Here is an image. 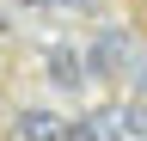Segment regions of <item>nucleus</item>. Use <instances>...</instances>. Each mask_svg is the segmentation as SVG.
Returning a JSON list of instances; mask_svg holds the SVG:
<instances>
[{
    "mask_svg": "<svg viewBox=\"0 0 147 141\" xmlns=\"http://www.w3.org/2000/svg\"><path fill=\"white\" fill-rule=\"evenodd\" d=\"M86 61H92V74H117V67L129 61V43L117 37V31H104V37L92 43V55H86Z\"/></svg>",
    "mask_w": 147,
    "mask_h": 141,
    "instance_id": "1",
    "label": "nucleus"
},
{
    "mask_svg": "<svg viewBox=\"0 0 147 141\" xmlns=\"http://www.w3.org/2000/svg\"><path fill=\"white\" fill-rule=\"evenodd\" d=\"M18 135H25V141H67V129H61L55 111H25V117H18Z\"/></svg>",
    "mask_w": 147,
    "mask_h": 141,
    "instance_id": "2",
    "label": "nucleus"
},
{
    "mask_svg": "<svg viewBox=\"0 0 147 141\" xmlns=\"http://www.w3.org/2000/svg\"><path fill=\"white\" fill-rule=\"evenodd\" d=\"M123 129H129L123 111H98V117H86V141H123Z\"/></svg>",
    "mask_w": 147,
    "mask_h": 141,
    "instance_id": "3",
    "label": "nucleus"
},
{
    "mask_svg": "<svg viewBox=\"0 0 147 141\" xmlns=\"http://www.w3.org/2000/svg\"><path fill=\"white\" fill-rule=\"evenodd\" d=\"M49 80L55 86H80L86 74H80V55H74V49H55V55H49Z\"/></svg>",
    "mask_w": 147,
    "mask_h": 141,
    "instance_id": "4",
    "label": "nucleus"
},
{
    "mask_svg": "<svg viewBox=\"0 0 147 141\" xmlns=\"http://www.w3.org/2000/svg\"><path fill=\"white\" fill-rule=\"evenodd\" d=\"M123 117H129V129H135V135L147 141V98H135V104H129V111H123Z\"/></svg>",
    "mask_w": 147,
    "mask_h": 141,
    "instance_id": "5",
    "label": "nucleus"
},
{
    "mask_svg": "<svg viewBox=\"0 0 147 141\" xmlns=\"http://www.w3.org/2000/svg\"><path fill=\"white\" fill-rule=\"evenodd\" d=\"M67 6H92V0H67Z\"/></svg>",
    "mask_w": 147,
    "mask_h": 141,
    "instance_id": "6",
    "label": "nucleus"
}]
</instances>
